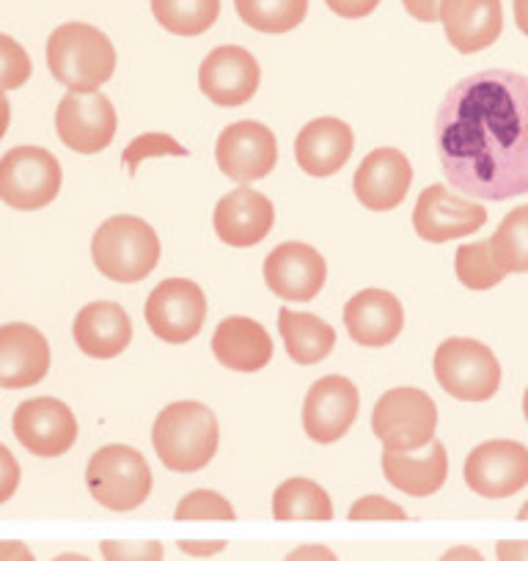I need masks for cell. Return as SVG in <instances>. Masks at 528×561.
<instances>
[{
    "instance_id": "1",
    "label": "cell",
    "mask_w": 528,
    "mask_h": 561,
    "mask_svg": "<svg viewBox=\"0 0 528 561\" xmlns=\"http://www.w3.org/2000/svg\"><path fill=\"white\" fill-rule=\"evenodd\" d=\"M446 182L484 202L528 193V78L487 69L460 80L438 111Z\"/></svg>"
},
{
    "instance_id": "2",
    "label": "cell",
    "mask_w": 528,
    "mask_h": 561,
    "mask_svg": "<svg viewBox=\"0 0 528 561\" xmlns=\"http://www.w3.org/2000/svg\"><path fill=\"white\" fill-rule=\"evenodd\" d=\"M152 444L169 471L193 473L213 462L220 444V427L213 410L202 402H174L158 415Z\"/></svg>"
},
{
    "instance_id": "3",
    "label": "cell",
    "mask_w": 528,
    "mask_h": 561,
    "mask_svg": "<svg viewBox=\"0 0 528 561\" xmlns=\"http://www.w3.org/2000/svg\"><path fill=\"white\" fill-rule=\"evenodd\" d=\"M47 67L69 91H100L116 72V47L89 23H64L47 39Z\"/></svg>"
},
{
    "instance_id": "4",
    "label": "cell",
    "mask_w": 528,
    "mask_h": 561,
    "mask_svg": "<svg viewBox=\"0 0 528 561\" xmlns=\"http://www.w3.org/2000/svg\"><path fill=\"white\" fill-rule=\"evenodd\" d=\"M91 259L105 278L138 284L160 262L158 231L136 215H113L94 231Z\"/></svg>"
},
{
    "instance_id": "5",
    "label": "cell",
    "mask_w": 528,
    "mask_h": 561,
    "mask_svg": "<svg viewBox=\"0 0 528 561\" xmlns=\"http://www.w3.org/2000/svg\"><path fill=\"white\" fill-rule=\"evenodd\" d=\"M85 484L96 504L111 512H133L152 493V471L138 449L102 446L85 468Z\"/></svg>"
},
{
    "instance_id": "6",
    "label": "cell",
    "mask_w": 528,
    "mask_h": 561,
    "mask_svg": "<svg viewBox=\"0 0 528 561\" xmlns=\"http://www.w3.org/2000/svg\"><path fill=\"white\" fill-rule=\"evenodd\" d=\"M371 430L388 451H416L435 440L438 408L422 388H391L371 410Z\"/></svg>"
},
{
    "instance_id": "7",
    "label": "cell",
    "mask_w": 528,
    "mask_h": 561,
    "mask_svg": "<svg viewBox=\"0 0 528 561\" xmlns=\"http://www.w3.org/2000/svg\"><path fill=\"white\" fill-rule=\"evenodd\" d=\"M435 380L462 402H487L501 386L498 358L477 339H446L433 360Z\"/></svg>"
},
{
    "instance_id": "8",
    "label": "cell",
    "mask_w": 528,
    "mask_h": 561,
    "mask_svg": "<svg viewBox=\"0 0 528 561\" xmlns=\"http://www.w3.org/2000/svg\"><path fill=\"white\" fill-rule=\"evenodd\" d=\"M61 163L42 147L9 149L0 158V202L12 209L36 213L56 202L61 191Z\"/></svg>"
},
{
    "instance_id": "9",
    "label": "cell",
    "mask_w": 528,
    "mask_h": 561,
    "mask_svg": "<svg viewBox=\"0 0 528 561\" xmlns=\"http://www.w3.org/2000/svg\"><path fill=\"white\" fill-rule=\"evenodd\" d=\"M144 314L160 342L185 344L202 333L207 320V298L196 280L169 278L149 295Z\"/></svg>"
},
{
    "instance_id": "10",
    "label": "cell",
    "mask_w": 528,
    "mask_h": 561,
    "mask_svg": "<svg viewBox=\"0 0 528 561\" xmlns=\"http://www.w3.org/2000/svg\"><path fill=\"white\" fill-rule=\"evenodd\" d=\"M58 138L78 154H96L116 138V107L100 91H69L56 111Z\"/></svg>"
},
{
    "instance_id": "11",
    "label": "cell",
    "mask_w": 528,
    "mask_h": 561,
    "mask_svg": "<svg viewBox=\"0 0 528 561\" xmlns=\"http://www.w3.org/2000/svg\"><path fill=\"white\" fill-rule=\"evenodd\" d=\"M12 430L20 444L36 457L67 455L78 440V419L72 408L56 397H36L14 410Z\"/></svg>"
},
{
    "instance_id": "12",
    "label": "cell",
    "mask_w": 528,
    "mask_h": 561,
    "mask_svg": "<svg viewBox=\"0 0 528 561\" xmlns=\"http://www.w3.org/2000/svg\"><path fill=\"white\" fill-rule=\"evenodd\" d=\"M215 160L220 171L234 182H256L264 180L276 169L278 144L271 127L262 122H234L220 133L215 144Z\"/></svg>"
},
{
    "instance_id": "13",
    "label": "cell",
    "mask_w": 528,
    "mask_h": 561,
    "mask_svg": "<svg viewBox=\"0 0 528 561\" xmlns=\"http://www.w3.org/2000/svg\"><path fill=\"white\" fill-rule=\"evenodd\" d=\"M466 484L484 499H509L528 484V449L517 440H487L466 460Z\"/></svg>"
},
{
    "instance_id": "14",
    "label": "cell",
    "mask_w": 528,
    "mask_h": 561,
    "mask_svg": "<svg viewBox=\"0 0 528 561\" xmlns=\"http://www.w3.org/2000/svg\"><path fill=\"white\" fill-rule=\"evenodd\" d=\"M358 388L342 375L320 377L303 399V430L317 444H336L358 419Z\"/></svg>"
},
{
    "instance_id": "15",
    "label": "cell",
    "mask_w": 528,
    "mask_h": 561,
    "mask_svg": "<svg viewBox=\"0 0 528 561\" xmlns=\"http://www.w3.org/2000/svg\"><path fill=\"white\" fill-rule=\"evenodd\" d=\"M328 264L317 248L306 242H282L264 259V280L273 295L289 304H309L322 293Z\"/></svg>"
},
{
    "instance_id": "16",
    "label": "cell",
    "mask_w": 528,
    "mask_h": 561,
    "mask_svg": "<svg viewBox=\"0 0 528 561\" xmlns=\"http://www.w3.org/2000/svg\"><path fill=\"white\" fill-rule=\"evenodd\" d=\"M262 69L240 45H220L209 53L198 69V85L209 102L220 107H240L256 94Z\"/></svg>"
},
{
    "instance_id": "17",
    "label": "cell",
    "mask_w": 528,
    "mask_h": 561,
    "mask_svg": "<svg viewBox=\"0 0 528 561\" xmlns=\"http://www.w3.org/2000/svg\"><path fill=\"white\" fill-rule=\"evenodd\" d=\"M484 224H487V209L482 204L468 202L440 185H429L413 209V229L427 242L460 240L482 229Z\"/></svg>"
},
{
    "instance_id": "18",
    "label": "cell",
    "mask_w": 528,
    "mask_h": 561,
    "mask_svg": "<svg viewBox=\"0 0 528 561\" xmlns=\"http://www.w3.org/2000/svg\"><path fill=\"white\" fill-rule=\"evenodd\" d=\"M413 169L411 160L400 149H375L366 154L364 163L355 171V196L366 209L375 213H388V209L400 207L411 191Z\"/></svg>"
},
{
    "instance_id": "19",
    "label": "cell",
    "mask_w": 528,
    "mask_h": 561,
    "mask_svg": "<svg viewBox=\"0 0 528 561\" xmlns=\"http://www.w3.org/2000/svg\"><path fill=\"white\" fill-rule=\"evenodd\" d=\"M273 224H276L273 202L251 187H237L215 204L213 226L220 240L231 248L259 245L271 234Z\"/></svg>"
},
{
    "instance_id": "20",
    "label": "cell",
    "mask_w": 528,
    "mask_h": 561,
    "mask_svg": "<svg viewBox=\"0 0 528 561\" xmlns=\"http://www.w3.org/2000/svg\"><path fill=\"white\" fill-rule=\"evenodd\" d=\"M50 371V344L28 322L0 325V388H31Z\"/></svg>"
},
{
    "instance_id": "21",
    "label": "cell",
    "mask_w": 528,
    "mask_h": 561,
    "mask_svg": "<svg viewBox=\"0 0 528 561\" xmlns=\"http://www.w3.org/2000/svg\"><path fill=\"white\" fill-rule=\"evenodd\" d=\"M440 23L451 47L471 56L495 45L504 31V7L501 0H444Z\"/></svg>"
},
{
    "instance_id": "22",
    "label": "cell",
    "mask_w": 528,
    "mask_h": 561,
    "mask_svg": "<svg viewBox=\"0 0 528 561\" xmlns=\"http://www.w3.org/2000/svg\"><path fill=\"white\" fill-rule=\"evenodd\" d=\"M344 325L360 347H388L402 333L405 311L397 295L386 289H364L344 306Z\"/></svg>"
},
{
    "instance_id": "23",
    "label": "cell",
    "mask_w": 528,
    "mask_h": 561,
    "mask_svg": "<svg viewBox=\"0 0 528 561\" xmlns=\"http://www.w3.org/2000/svg\"><path fill=\"white\" fill-rule=\"evenodd\" d=\"M353 149V127L333 116L314 118L295 138V158L309 176H333L344 169Z\"/></svg>"
},
{
    "instance_id": "24",
    "label": "cell",
    "mask_w": 528,
    "mask_h": 561,
    "mask_svg": "<svg viewBox=\"0 0 528 561\" xmlns=\"http://www.w3.org/2000/svg\"><path fill=\"white\" fill-rule=\"evenodd\" d=\"M74 344L83 350L89 358L107 360L122 355L133 342V322L127 311L111 300H96L83 306L74 317L72 325Z\"/></svg>"
},
{
    "instance_id": "25",
    "label": "cell",
    "mask_w": 528,
    "mask_h": 561,
    "mask_svg": "<svg viewBox=\"0 0 528 561\" xmlns=\"http://www.w3.org/2000/svg\"><path fill=\"white\" fill-rule=\"evenodd\" d=\"M382 473L400 493L413 499H427L438 493L449 477V457L440 440H433L427 455H411V451H382Z\"/></svg>"
},
{
    "instance_id": "26",
    "label": "cell",
    "mask_w": 528,
    "mask_h": 561,
    "mask_svg": "<svg viewBox=\"0 0 528 561\" xmlns=\"http://www.w3.org/2000/svg\"><path fill=\"white\" fill-rule=\"evenodd\" d=\"M213 353L226 369L259 371L271 364L273 339L251 317H226L215 328Z\"/></svg>"
},
{
    "instance_id": "27",
    "label": "cell",
    "mask_w": 528,
    "mask_h": 561,
    "mask_svg": "<svg viewBox=\"0 0 528 561\" xmlns=\"http://www.w3.org/2000/svg\"><path fill=\"white\" fill-rule=\"evenodd\" d=\"M278 331L287 344V355L300 366L320 364L336 347V331L325 320L306 311H278Z\"/></svg>"
},
{
    "instance_id": "28",
    "label": "cell",
    "mask_w": 528,
    "mask_h": 561,
    "mask_svg": "<svg viewBox=\"0 0 528 561\" xmlns=\"http://www.w3.org/2000/svg\"><path fill=\"white\" fill-rule=\"evenodd\" d=\"M273 517L276 520H333L331 495L311 479H287L273 493Z\"/></svg>"
},
{
    "instance_id": "29",
    "label": "cell",
    "mask_w": 528,
    "mask_h": 561,
    "mask_svg": "<svg viewBox=\"0 0 528 561\" xmlns=\"http://www.w3.org/2000/svg\"><path fill=\"white\" fill-rule=\"evenodd\" d=\"M234 9L259 34H287L309 18V0H234Z\"/></svg>"
},
{
    "instance_id": "30",
    "label": "cell",
    "mask_w": 528,
    "mask_h": 561,
    "mask_svg": "<svg viewBox=\"0 0 528 561\" xmlns=\"http://www.w3.org/2000/svg\"><path fill=\"white\" fill-rule=\"evenodd\" d=\"M152 14L169 34L198 36L220 18V0H152Z\"/></svg>"
},
{
    "instance_id": "31",
    "label": "cell",
    "mask_w": 528,
    "mask_h": 561,
    "mask_svg": "<svg viewBox=\"0 0 528 561\" xmlns=\"http://www.w3.org/2000/svg\"><path fill=\"white\" fill-rule=\"evenodd\" d=\"M501 273H528V204L515 207L487 240Z\"/></svg>"
},
{
    "instance_id": "32",
    "label": "cell",
    "mask_w": 528,
    "mask_h": 561,
    "mask_svg": "<svg viewBox=\"0 0 528 561\" xmlns=\"http://www.w3.org/2000/svg\"><path fill=\"white\" fill-rule=\"evenodd\" d=\"M455 270L462 287L477 289V293L498 287L501 280H504V273H501L498 264L490 256L487 242H468V245L457 248Z\"/></svg>"
},
{
    "instance_id": "33",
    "label": "cell",
    "mask_w": 528,
    "mask_h": 561,
    "mask_svg": "<svg viewBox=\"0 0 528 561\" xmlns=\"http://www.w3.org/2000/svg\"><path fill=\"white\" fill-rule=\"evenodd\" d=\"M165 154H169V158H187V149L182 147L180 140L171 138V135L147 133V135H138V138L129 140L127 149H124V154H122V163L129 174L136 176L138 165H141L144 160L165 158Z\"/></svg>"
},
{
    "instance_id": "34",
    "label": "cell",
    "mask_w": 528,
    "mask_h": 561,
    "mask_svg": "<svg viewBox=\"0 0 528 561\" xmlns=\"http://www.w3.org/2000/svg\"><path fill=\"white\" fill-rule=\"evenodd\" d=\"M174 517L176 520H234L237 512L215 490H193L180 501Z\"/></svg>"
},
{
    "instance_id": "35",
    "label": "cell",
    "mask_w": 528,
    "mask_h": 561,
    "mask_svg": "<svg viewBox=\"0 0 528 561\" xmlns=\"http://www.w3.org/2000/svg\"><path fill=\"white\" fill-rule=\"evenodd\" d=\"M31 72V56L18 39L9 34H0V91H12L28 83Z\"/></svg>"
},
{
    "instance_id": "36",
    "label": "cell",
    "mask_w": 528,
    "mask_h": 561,
    "mask_svg": "<svg viewBox=\"0 0 528 561\" xmlns=\"http://www.w3.org/2000/svg\"><path fill=\"white\" fill-rule=\"evenodd\" d=\"M100 550L105 561H163V545L158 539H141V542L105 539Z\"/></svg>"
},
{
    "instance_id": "37",
    "label": "cell",
    "mask_w": 528,
    "mask_h": 561,
    "mask_svg": "<svg viewBox=\"0 0 528 561\" xmlns=\"http://www.w3.org/2000/svg\"><path fill=\"white\" fill-rule=\"evenodd\" d=\"M347 517L349 520H408V512L382 495H366L349 506Z\"/></svg>"
},
{
    "instance_id": "38",
    "label": "cell",
    "mask_w": 528,
    "mask_h": 561,
    "mask_svg": "<svg viewBox=\"0 0 528 561\" xmlns=\"http://www.w3.org/2000/svg\"><path fill=\"white\" fill-rule=\"evenodd\" d=\"M20 484V466L12 451L0 444V506L7 504Z\"/></svg>"
},
{
    "instance_id": "39",
    "label": "cell",
    "mask_w": 528,
    "mask_h": 561,
    "mask_svg": "<svg viewBox=\"0 0 528 561\" xmlns=\"http://www.w3.org/2000/svg\"><path fill=\"white\" fill-rule=\"evenodd\" d=\"M325 3L333 14H338L344 20L369 18L380 7V0H325Z\"/></svg>"
},
{
    "instance_id": "40",
    "label": "cell",
    "mask_w": 528,
    "mask_h": 561,
    "mask_svg": "<svg viewBox=\"0 0 528 561\" xmlns=\"http://www.w3.org/2000/svg\"><path fill=\"white\" fill-rule=\"evenodd\" d=\"M440 3H444V0H402V7L408 9V14L422 20V23H438Z\"/></svg>"
},
{
    "instance_id": "41",
    "label": "cell",
    "mask_w": 528,
    "mask_h": 561,
    "mask_svg": "<svg viewBox=\"0 0 528 561\" xmlns=\"http://www.w3.org/2000/svg\"><path fill=\"white\" fill-rule=\"evenodd\" d=\"M284 561H338L336 553L325 545H300Z\"/></svg>"
},
{
    "instance_id": "42",
    "label": "cell",
    "mask_w": 528,
    "mask_h": 561,
    "mask_svg": "<svg viewBox=\"0 0 528 561\" xmlns=\"http://www.w3.org/2000/svg\"><path fill=\"white\" fill-rule=\"evenodd\" d=\"M498 561H528V542L523 539H504L495 545Z\"/></svg>"
},
{
    "instance_id": "43",
    "label": "cell",
    "mask_w": 528,
    "mask_h": 561,
    "mask_svg": "<svg viewBox=\"0 0 528 561\" xmlns=\"http://www.w3.org/2000/svg\"><path fill=\"white\" fill-rule=\"evenodd\" d=\"M0 561H36L25 542L18 539H0Z\"/></svg>"
},
{
    "instance_id": "44",
    "label": "cell",
    "mask_w": 528,
    "mask_h": 561,
    "mask_svg": "<svg viewBox=\"0 0 528 561\" xmlns=\"http://www.w3.org/2000/svg\"><path fill=\"white\" fill-rule=\"evenodd\" d=\"M180 548L191 556H213L220 553L226 548V542L223 539H215V542H187V539H182Z\"/></svg>"
},
{
    "instance_id": "45",
    "label": "cell",
    "mask_w": 528,
    "mask_h": 561,
    "mask_svg": "<svg viewBox=\"0 0 528 561\" xmlns=\"http://www.w3.org/2000/svg\"><path fill=\"white\" fill-rule=\"evenodd\" d=\"M440 561H484V556L477 548H471V545H457V548L446 550Z\"/></svg>"
},
{
    "instance_id": "46",
    "label": "cell",
    "mask_w": 528,
    "mask_h": 561,
    "mask_svg": "<svg viewBox=\"0 0 528 561\" xmlns=\"http://www.w3.org/2000/svg\"><path fill=\"white\" fill-rule=\"evenodd\" d=\"M512 12H515L517 28L528 36V0H512Z\"/></svg>"
},
{
    "instance_id": "47",
    "label": "cell",
    "mask_w": 528,
    "mask_h": 561,
    "mask_svg": "<svg viewBox=\"0 0 528 561\" xmlns=\"http://www.w3.org/2000/svg\"><path fill=\"white\" fill-rule=\"evenodd\" d=\"M9 129V100H7V91H0V138L7 135Z\"/></svg>"
},
{
    "instance_id": "48",
    "label": "cell",
    "mask_w": 528,
    "mask_h": 561,
    "mask_svg": "<svg viewBox=\"0 0 528 561\" xmlns=\"http://www.w3.org/2000/svg\"><path fill=\"white\" fill-rule=\"evenodd\" d=\"M53 561H91V559L89 556H80V553H61V556H56Z\"/></svg>"
},
{
    "instance_id": "49",
    "label": "cell",
    "mask_w": 528,
    "mask_h": 561,
    "mask_svg": "<svg viewBox=\"0 0 528 561\" xmlns=\"http://www.w3.org/2000/svg\"><path fill=\"white\" fill-rule=\"evenodd\" d=\"M517 520H528V501L520 506V512H517Z\"/></svg>"
},
{
    "instance_id": "50",
    "label": "cell",
    "mask_w": 528,
    "mask_h": 561,
    "mask_svg": "<svg viewBox=\"0 0 528 561\" xmlns=\"http://www.w3.org/2000/svg\"><path fill=\"white\" fill-rule=\"evenodd\" d=\"M523 415H526V421H528V391L523 393Z\"/></svg>"
}]
</instances>
